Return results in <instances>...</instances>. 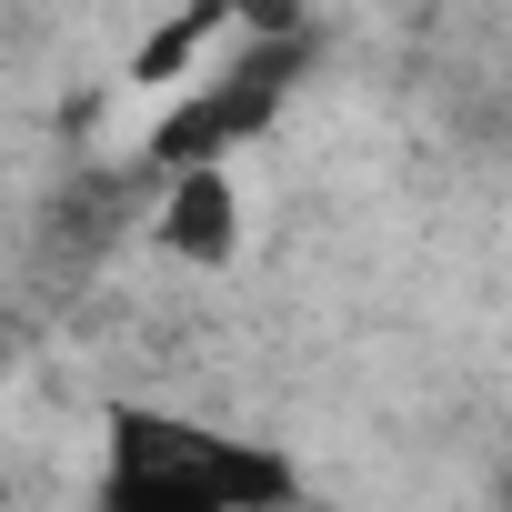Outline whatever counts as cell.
Returning <instances> with one entry per match:
<instances>
[{"label": "cell", "mask_w": 512, "mask_h": 512, "mask_svg": "<svg viewBox=\"0 0 512 512\" xmlns=\"http://www.w3.org/2000/svg\"><path fill=\"white\" fill-rule=\"evenodd\" d=\"M302 41H241L231 61H221V81H201L161 131H151V171L171 181V171H221L241 141H262L272 121H282V101L302 91Z\"/></svg>", "instance_id": "obj_2"}, {"label": "cell", "mask_w": 512, "mask_h": 512, "mask_svg": "<svg viewBox=\"0 0 512 512\" xmlns=\"http://www.w3.org/2000/svg\"><path fill=\"white\" fill-rule=\"evenodd\" d=\"M502 502H512V482H502Z\"/></svg>", "instance_id": "obj_5"}, {"label": "cell", "mask_w": 512, "mask_h": 512, "mask_svg": "<svg viewBox=\"0 0 512 512\" xmlns=\"http://www.w3.org/2000/svg\"><path fill=\"white\" fill-rule=\"evenodd\" d=\"M302 482L282 452L201 432L181 412H111V472L91 512H282Z\"/></svg>", "instance_id": "obj_1"}, {"label": "cell", "mask_w": 512, "mask_h": 512, "mask_svg": "<svg viewBox=\"0 0 512 512\" xmlns=\"http://www.w3.org/2000/svg\"><path fill=\"white\" fill-rule=\"evenodd\" d=\"M151 241L171 251V262H191V272H221L241 251V191H231V171H171L161 211H151Z\"/></svg>", "instance_id": "obj_3"}, {"label": "cell", "mask_w": 512, "mask_h": 512, "mask_svg": "<svg viewBox=\"0 0 512 512\" xmlns=\"http://www.w3.org/2000/svg\"><path fill=\"white\" fill-rule=\"evenodd\" d=\"M221 31H231V0H191V11H171V21L131 51V71H141V81H171V71H191L201 41H221Z\"/></svg>", "instance_id": "obj_4"}]
</instances>
